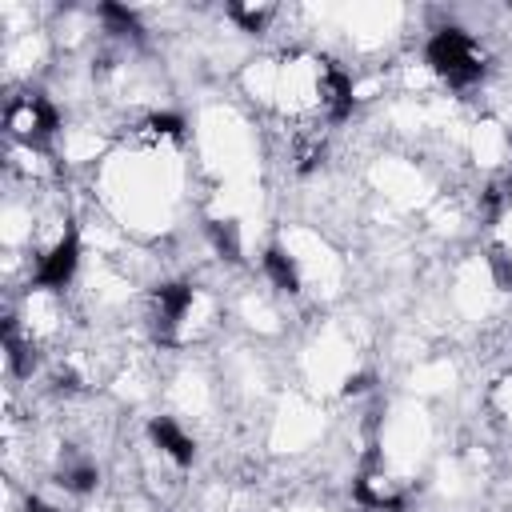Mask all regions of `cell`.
Returning <instances> with one entry per match:
<instances>
[{"label":"cell","mask_w":512,"mask_h":512,"mask_svg":"<svg viewBox=\"0 0 512 512\" xmlns=\"http://www.w3.org/2000/svg\"><path fill=\"white\" fill-rule=\"evenodd\" d=\"M100 12H104V20H108V24H116L120 32H132V36L140 32V24H136V16H132L128 8H120V4H104Z\"/></svg>","instance_id":"12"},{"label":"cell","mask_w":512,"mask_h":512,"mask_svg":"<svg viewBox=\"0 0 512 512\" xmlns=\"http://www.w3.org/2000/svg\"><path fill=\"white\" fill-rule=\"evenodd\" d=\"M192 308V288L188 284H160L156 288V336L172 340V328L180 324V316Z\"/></svg>","instance_id":"4"},{"label":"cell","mask_w":512,"mask_h":512,"mask_svg":"<svg viewBox=\"0 0 512 512\" xmlns=\"http://www.w3.org/2000/svg\"><path fill=\"white\" fill-rule=\"evenodd\" d=\"M228 12H232V20H240L248 32H260L264 20L272 16V4H232Z\"/></svg>","instance_id":"10"},{"label":"cell","mask_w":512,"mask_h":512,"mask_svg":"<svg viewBox=\"0 0 512 512\" xmlns=\"http://www.w3.org/2000/svg\"><path fill=\"white\" fill-rule=\"evenodd\" d=\"M368 388V376H348V384H344V392H364Z\"/></svg>","instance_id":"15"},{"label":"cell","mask_w":512,"mask_h":512,"mask_svg":"<svg viewBox=\"0 0 512 512\" xmlns=\"http://www.w3.org/2000/svg\"><path fill=\"white\" fill-rule=\"evenodd\" d=\"M76 260H80V244H76V232L68 228V232L52 244V252L40 260L36 284H44V288H64V284L72 280V272H76Z\"/></svg>","instance_id":"3"},{"label":"cell","mask_w":512,"mask_h":512,"mask_svg":"<svg viewBox=\"0 0 512 512\" xmlns=\"http://www.w3.org/2000/svg\"><path fill=\"white\" fill-rule=\"evenodd\" d=\"M264 272L272 276V284H276L280 292H296V288H300L296 264L288 260V252H284V248H268V252H264Z\"/></svg>","instance_id":"7"},{"label":"cell","mask_w":512,"mask_h":512,"mask_svg":"<svg viewBox=\"0 0 512 512\" xmlns=\"http://www.w3.org/2000/svg\"><path fill=\"white\" fill-rule=\"evenodd\" d=\"M148 128H152L156 136H180V128H184V124H180V116H152V120H148Z\"/></svg>","instance_id":"14"},{"label":"cell","mask_w":512,"mask_h":512,"mask_svg":"<svg viewBox=\"0 0 512 512\" xmlns=\"http://www.w3.org/2000/svg\"><path fill=\"white\" fill-rule=\"evenodd\" d=\"M28 512H56V508H48V504H28Z\"/></svg>","instance_id":"16"},{"label":"cell","mask_w":512,"mask_h":512,"mask_svg":"<svg viewBox=\"0 0 512 512\" xmlns=\"http://www.w3.org/2000/svg\"><path fill=\"white\" fill-rule=\"evenodd\" d=\"M428 64H432L448 84H456V88L476 84V80L484 76V60H480L476 44H472L460 28H444V32H436V36L428 40Z\"/></svg>","instance_id":"1"},{"label":"cell","mask_w":512,"mask_h":512,"mask_svg":"<svg viewBox=\"0 0 512 512\" xmlns=\"http://www.w3.org/2000/svg\"><path fill=\"white\" fill-rule=\"evenodd\" d=\"M4 124H8V132H12L16 140H24V144H44V140L56 132V112H52V104H48L44 96H20V100L8 104Z\"/></svg>","instance_id":"2"},{"label":"cell","mask_w":512,"mask_h":512,"mask_svg":"<svg viewBox=\"0 0 512 512\" xmlns=\"http://www.w3.org/2000/svg\"><path fill=\"white\" fill-rule=\"evenodd\" d=\"M64 484H68L72 492H88V488L96 484V468H92V464H76V468L64 472Z\"/></svg>","instance_id":"13"},{"label":"cell","mask_w":512,"mask_h":512,"mask_svg":"<svg viewBox=\"0 0 512 512\" xmlns=\"http://www.w3.org/2000/svg\"><path fill=\"white\" fill-rule=\"evenodd\" d=\"M356 496H360L364 504H372V508H388V512H400V508H404V496H400V492H392L388 484H376V480H368V476L356 484Z\"/></svg>","instance_id":"8"},{"label":"cell","mask_w":512,"mask_h":512,"mask_svg":"<svg viewBox=\"0 0 512 512\" xmlns=\"http://www.w3.org/2000/svg\"><path fill=\"white\" fill-rule=\"evenodd\" d=\"M208 236L224 260H240V232L232 220H208Z\"/></svg>","instance_id":"9"},{"label":"cell","mask_w":512,"mask_h":512,"mask_svg":"<svg viewBox=\"0 0 512 512\" xmlns=\"http://www.w3.org/2000/svg\"><path fill=\"white\" fill-rule=\"evenodd\" d=\"M488 264H492V276L500 288H512V252L508 248H492L488 252Z\"/></svg>","instance_id":"11"},{"label":"cell","mask_w":512,"mask_h":512,"mask_svg":"<svg viewBox=\"0 0 512 512\" xmlns=\"http://www.w3.org/2000/svg\"><path fill=\"white\" fill-rule=\"evenodd\" d=\"M324 104L332 120H344L352 108V80L340 68H324Z\"/></svg>","instance_id":"6"},{"label":"cell","mask_w":512,"mask_h":512,"mask_svg":"<svg viewBox=\"0 0 512 512\" xmlns=\"http://www.w3.org/2000/svg\"><path fill=\"white\" fill-rule=\"evenodd\" d=\"M148 436H152V440H156V448H160V452H168L176 464H192L196 448H192V440H188L172 420H164V416H160V420H152V424H148Z\"/></svg>","instance_id":"5"}]
</instances>
